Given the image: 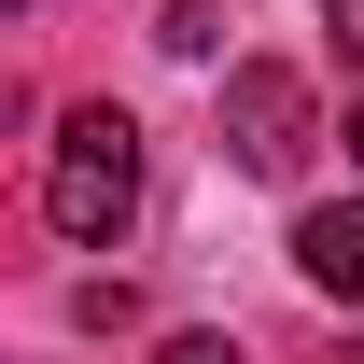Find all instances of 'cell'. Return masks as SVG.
Masks as SVG:
<instances>
[{
    "label": "cell",
    "mask_w": 364,
    "mask_h": 364,
    "mask_svg": "<svg viewBox=\"0 0 364 364\" xmlns=\"http://www.w3.org/2000/svg\"><path fill=\"white\" fill-rule=\"evenodd\" d=\"M140 210V127L112 112V98H85V112H56V154H43V225L56 238H127Z\"/></svg>",
    "instance_id": "cell-1"
},
{
    "label": "cell",
    "mask_w": 364,
    "mask_h": 364,
    "mask_svg": "<svg viewBox=\"0 0 364 364\" xmlns=\"http://www.w3.org/2000/svg\"><path fill=\"white\" fill-rule=\"evenodd\" d=\"M309 70H280V56H252V70H225V154L252 182H294L309 168Z\"/></svg>",
    "instance_id": "cell-2"
},
{
    "label": "cell",
    "mask_w": 364,
    "mask_h": 364,
    "mask_svg": "<svg viewBox=\"0 0 364 364\" xmlns=\"http://www.w3.org/2000/svg\"><path fill=\"white\" fill-rule=\"evenodd\" d=\"M294 267H309L322 309H364V196H336V210H309V225H294Z\"/></svg>",
    "instance_id": "cell-3"
},
{
    "label": "cell",
    "mask_w": 364,
    "mask_h": 364,
    "mask_svg": "<svg viewBox=\"0 0 364 364\" xmlns=\"http://www.w3.org/2000/svg\"><path fill=\"white\" fill-rule=\"evenodd\" d=\"M154 364H238V336H168Z\"/></svg>",
    "instance_id": "cell-4"
},
{
    "label": "cell",
    "mask_w": 364,
    "mask_h": 364,
    "mask_svg": "<svg viewBox=\"0 0 364 364\" xmlns=\"http://www.w3.org/2000/svg\"><path fill=\"white\" fill-rule=\"evenodd\" d=\"M322 28H336V43H350V56H364V0H322Z\"/></svg>",
    "instance_id": "cell-5"
},
{
    "label": "cell",
    "mask_w": 364,
    "mask_h": 364,
    "mask_svg": "<svg viewBox=\"0 0 364 364\" xmlns=\"http://www.w3.org/2000/svg\"><path fill=\"white\" fill-rule=\"evenodd\" d=\"M350 168H364V112H350Z\"/></svg>",
    "instance_id": "cell-6"
}]
</instances>
